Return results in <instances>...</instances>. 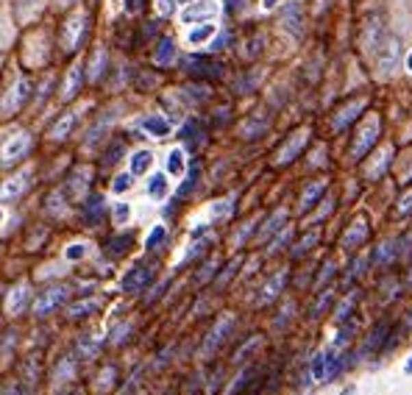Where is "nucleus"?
<instances>
[{
	"label": "nucleus",
	"instance_id": "40",
	"mask_svg": "<svg viewBox=\"0 0 412 395\" xmlns=\"http://www.w3.org/2000/svg\"><path fill=\"white\" fill-rule=\"evenodd\" d=\"M109 212L114 214V220H117V223H123V220H126V217H129V212H131V209H129V203L117 201V203H112V206H109Z\"/></svg>",
	"mask_w": 412,
	"mask_h": 395
},
{
	"label": "nucleus",
	"instance_id": "29",
	"mask_svg": "<svg viewBox=\"0 0 412 395\" xmlns=\"http://www.w3.org/2000/svg\"><path fill=\"white\" fill-rule=\"evenodd\" d=\"M323 192H326V181H312V184L304 190V195H301V212H309Z\"/></svg>",
	"mask_w": 412,
	"mask_h": 395
},
{
	"label": "nucleus",
	"instance_id": "18",
	"mask_svg": "<svg viewBox=\"0 0 412 395\" xmlns=\"http://www.w3.org/2000/svg\"><path fill=\"white\" fill-rule=\"evenodd\" d=\"M151 279H153V268H148V265H142V262H137V265H134L126 276H123L120 290H123V292H129V295L142 292V290L151 284Z\"/></svg>",
	"mask_w": 412,
	"mask_h": 395
},
{
	"label": "nucleus",
	"instance_id": "44",
	"mask_svg": "<svg viewBox=\"0 0 412 395\" xmlns=\"http://www.w3.org/2000/svg\"><path fill=\"white\" fill-rule=\"evenodd\" d=\"M404 370H407V373H412V357H409V362L404 365Z\"/></svg>",
	"mask_w": 412,
	"mask_h": 395
},
{
	"label": "nucleus",
	"instance_id": "31",
	"mask_svg": "<svg viewBox=\"0 0 412 395\" xmlns=\"http://www.w3.org/2000/svg\"><path fill=\"white\" fill-rule=\"evenodd\" d=\"M98 301H78V303H73L70 309H67V315L70 318H87V315H92V312H98Z\"/></svg>",
	"mask_w": 412,
	"mask_h": 395
},
{
	"label": "nucleus",
	"instance_id": "11",
	"mask_svg": "<svg viewBox=\"0 0 412 395\" xmlns=\"http://www.w3.org/2000/svg\"><path fill=\"white\" fill-rule=\"evenodd\" d=\"M9 9H12V17L20 28L36 23V20H42L48 14V6H51V0H6Z\"/></svg>",
	"mask_w": 412,
	"mask_h": 395
},
{
	"label": "nucleus",
	"instance_id": "43",
	"mask_svg": "<svg viewBox=\"0 0 412 395\" xmlns=\"http://www.w3.org/2000/svg\"><path fill=\"white\" fill-rule=\"evenodd\" d=\"M407 70H409V73H412V53H409V56H407Z\"/></svg>",
	"mask_w": 412,
	"mask_h": 395
},
{
	"label": "nucleus",
	"instance_id": "46",
	"mask_svg": "<svg viewBox=\"0 0 412 395\" xmlns=\"http://www.w3.org/2000/svg\"><path fill=\"white\" fill-rule=\"evenodd\" d=\"M190 3V0H179V6H187Z\"/></svg>",
	"mask_w": 412,
	"mask_h": 395
},
{
	"label": "nucleus",
	"instance_id": "19",
	"mask_svg": "<svg viewBox=\"0 0 412 395\" xmlns=\"http://www.w3.org/2000/svg\"><path fill=\"white\" fill-rule=\"evenodd\" d=\"M153 159H156V153H153L151 148H145V145H142V148H134V151H129V153H126V162H129V167H126V170L134 175V181L151 173Z\"/></svg>",
	"mask_w": 412,
	"mask_h": 395
},
{
	"label": "nucleus",
	"instance_id": "15",
	"mask_svg": "<svg viewBox=\"0 0 412 395\" xmlns=\"http://www.w3.org/2000/svg\"><path fill=\"white\" fill-rule=\"evenodd\" d=\"M92 190V167L90 164H78L73 173H70V181L64 184V195H73L78 201H84Z\"/></svg>",
	"mask_w": 412,
	"mask_h": 395
},
{
	"label": "nucleus",
	"instance_id": "20",
	"mask_svg": "<svg viewBox=\"0 0 412 395\" xmlns=\"http://www.w3.org/2000/svg\"><path fill=\"white\" fill-rule=\"evenodd\" d=\"M376 137H379V120L374 117V120H370V123H365V128L359 131V137H357V142H354V159H362L370 148H374L376 145Z\"/></svg>",
	"mask_w": 412,
	"mask_h": 395
},
{
	"label": "nucleus",
	"instance_id": "34",
	"mask_svg": "<svg viewBox=\"0 0 412 395\" xmlns=\"http://www.w3.org/2000/svg\"><path fill=\"white\" fill-rule=\"evenodd\" d=\"M131 242H134V234H117V237H112L106 245H114V251H109L112 256H123V253L131 248Z\"/></svg>",
	"mask_w": 412,
	"mask_h": 395
},
{
	"label": "nucleus",
	"instance_id": "17",
	"mask_svg": "<svg viewBox=\"0 0 412 395\" xmlns=\"http://www.w3.org/2000/svg\"><path fill=\"white\" fill-rule=\"evenodd\" d=\"M398 42L393 39V36H387L385 34V39L379 42V45H376V51L374 53H370V56H374L376 59V67L382 70V73H393L396 70V64H398Z\"/></svg>",
	"mask_w": 412,
	"mask_h": 395
},
{
	"label": "nucleus",
	"instance_id": "27",
	"mask_svg": "<svg viewBox=\"0 0 412 395\" xmlns=\"http://www.w3.org/2000/svg\"><path fill=\"white\" fill-rule=\"evenodd\" d=\"M179 137H181L184 142H190L192 148H198V145L203 142V128H201V123H198V120H190V123H184V125H181Z\"/></svg>",
	"mask_w": 412,
	"mask_h": 395
},
{
	"label": "nucleus",
	"instance_id": "4",
	"mask_svg": "<svg viewBox=\"0 0 412 395\" xmlns=\"http://www.w3.org/2000/svg\"><path fill=\"white\" fill-rule=\"evenodd\" d=\"M0 173H12L25 164L36 151V134L25 123H0Z\"/></svg>",
	"mask_w": 412,
	"mask_h": 395
},
{
	"label": "nucleus",
	"instance_id": "38",
	"mask_svg": "<svg viewBox=\"0 0 412 395\" xmlns=\"http://www.w3.org/2000/svg\"><path fill=\"white\" fill-rule=\"evenodd\" d=\"M78 3H84V0H51V6H48V12H56V14H64L67 9H73V6H78Z\"/></svg>",
	"mask_w": 412,
	"mask_h": 395
},
{
	"label": "nucleus",
	"instance_id": "28",
	"mask_svg": "<svg viewBox=\"0 0 412 395\" xmlns=\"http://www.w3.org/2000/svg\"><path fill=\"white\" fill-rule=\"evenodd\" d=\"M362 109H365V101H354V103H348V106H346V109L335 117V128H337V131H343L346 125H351Z\"/></svg>",
	"mask_w": 412,
	"mask_h": 395
},
{
	"label": "nucleus",
	"instance_id": "48",
	"mask_svg": "<svg viewBox=\"0 0 412 395\" xmlns=\"http://www.w3.org/2000/svg\"><path fill=\"white\" fill-rule=\"evenodd\" d=\"M3 3H6V0H0V6H3Z\"/></svg>",
	"mask_w": 412,
	"mask_h": 395
},
{
	"label": "nucleus",
	"instance_id": "30",
	"mask_svg": "<svg viewBox=\"0 0 412 395\" xmlns=\"http://www.w3.org/2000/svg\"><path fill=\"white\" fill-rule=\"evenodd\" d=\"M164 242H168V229L159 223V226L151 229V234H148V240H145V251H159Z\"/></svg>",
	"mask_w": 412,
	"mask_h": 395
},
{
	"label": "nucleus",
	"instance_id": "41",
	"mask_svg": "<svg viewBox=\"0 0 412 395\" xmlns=\"http://www.w3.org/2000/svg\"><path fill=\"white\" fill-rule=\"evenodd\" d=\"M365 234H368V231H365V226H359V229H354V231L346 237V242H343V245H346V248H351V245L362 242V240H365Z\"/></svg>",
	"mask_w": 412,
	"mask_h": 395
},
{
	"label": "nucleus",
	"instance_id": "21",
	"mask_svg": "<svg viewBox=\"0 0 412 395\" xmlns=\"http://www.w3.org/2000/svg\"><path fill=\"white\" fill-rule=\"evenodd\" d=\"M31 303V287L23 281V284H17V287H12V292L6 295V312L12 315V318H17L25 306Z\"/></svg>",
	"mask_w": 412,
	"mask_h": 395
},
{
	"label": "nucleus",
	"instance_id": "45",
	"mask_svg": "<svg viewBox=\"0 0 412 395\" xmlns=\"http://www.w3.org/2000/svg\"><path fill=\"white\" fill-rule=\"evenodd\" d=\"M343 395H357V390H354V387H348V390H346Z\"/></svg>",
	"mask_w": 412,
	"mask_h": 395
},
{
	"label": "nucleus",
	"instance_id": "9",
	"mask_svg": "<svg viewBox=\"0 0 412 395\" xmlns=\"http://www.w3.org/2000/svg\"><path fill=\"white\" fill-rule=\"evenodd\" d=\"M131 125L140 131L142 137L153 140V142H162L173 134V120L164 114V112H142L140 117L131 120Z\"/></svg>",
	"mask_w": 412,
	"mask_h": 395
},
{
	"label": "nucleus",
	"instance_id": "7",
	"mask_svg": "<svg viewBox=\"0 0 412 395\" xmlns=\"http://www.w3.org/2000/svg\"><path fill=\"white\" fill-rule=\"evenodd\" d=\"M36 184V175H34V164H20L17 170H12L3 181H0V206L6 203H17L23 201Z\"/></svg>",
	"mask_w": 412,
	"mask_h": 395
},
{
	"label": "nucleus",
	"instance_id": "6",
	"mask_svg": "<svg viewBox=\"0 0 412 395\" xmlns=\"http://www.w3.org/2000/svg\"><path fill=\"white\" fill-rule=\"evenodd\" d=\"M87 92V75H84V53H78L73 59H67V67L59 73L56 81V103L67 106L78 98H84Z\"/></svg>",
	"mask_w": 412,
	"mask_h": 395
},
{
	"label": "nucleus",
	"instance_id": "5",
	"mask_svg": "<svg viewBox=\"0 0 412 395\" xmlns=\"http://www.w3.org/2000/svg\"><path fill=\"white\" fill-rule=\"evenodd\" d=\"M95 112V101L90 98H78L67 106H59V112L51 117V125L45 131V142L51 145H64L70 137H75L81 131V123L87 120V114Z\"/></svg>",
	"mask_w": 412,
	"mask_h": 395
},
{
	"label": "nucleus",
	"instance_id": "32",
	"mask_svg": "<svg viewBox=\"0 0 412 395\" xmlns=\"http://www.w3.org/2000/svg\"><path fill=\"white\" fill-rule=\"evenodd\" d=\"M131 187H134V175H131L129 170H123V173H117V175H114V181H112V192H114V195L129 192Z\"/></svg>",
	"mask_w": 412,
	"mask_h": 395
},
{
	"label": "nucleus",
	"instance_id": "2",
	"mask_svg": "<svg viewBox=\"0 0 412 395\" xmlns=\"http://www.w3.org/2000/svg\"><path fill=\"white\" fill-rule=\"evenodd\" d=\"M36 75L23 70L14 56H9L0 64V123H12L25 114L31 98H34Z\"/></svg>",
	"mask_w": 412,
	"mask_h": 395
},
{
	"label": "nucleus",
	"instance_id": "33",
	"mask_svg": "<svg viewBox=\"0 0 412 395\" xmlns=\"http://www.w3.org/2000/svg\"><path fill=\"white\" fill-rule=\"evenodd\" d=\"M153 12H156V17H176V12H179V0H153Z\"/></svg>",
	"mask_w": 412,
	"mask_h": 395
},
{
	"label": "nucleus",
	"instance_id": "47",
	"mask_svg": "<svg viewBox=\"0 0 412 395\" xmlns=\"http://www.w3.org/2000/svg\"><path fill=\"white\" fill-rule=\"evenodd\" d=\"M0 223H3V206H0Z\"/></svg>",
	"mask_w": 412,
	"mask_h": 395
},
{
	"label": "nucleus",
	"instance_id": "35",
	"mask_svg": "<svg viewBox=\"0 0 412 395\" xmlns=\"http://www.w3.org/2000/svg\"><path fill=\"white\" fill-rule=\"evenodd\" d=\"M281 284H284V273H281V276H276V279H273L270 284H265V290H262V298H259V303H268V301H273V298L279 295Z\"/></svg>",
	"mask_w": 412,
	"mask_h": 395
},
{
	"label": "nucleus",
	"instance_id": "1",
	"mask_svg": "<svg viewBox=\"0 0 412 395\" xmlns=\"http://www.w3.org/2000/svg\"><path fill=\"white\" fill-rule=\"evenodd\" d=\"M53 56H56V28L48 20V14L42 20L20 28L17 42H14V62L23 70L39 75L42 70L53 67Z\"/></svg>",
	"mask_w": 412,
	"mask_h": 395
},
{
	"label": "nucleus",
	"instance_id": "36",
	"mask_svg": "<svg viewBox=\"0 0 412 395\" xmlns=\"http://www.w3.org/2000/svg\"><path fill=\"white\" fill-rule=\"evenodd\" d=\"M284 217H287L284 212H276V214L270 217V220H268V226L262 229V240H265V237H270V234H276V231L281 229V223H284Z\"/></svg>",
	"mask_w": 412,
	"mask_h": 395
},
{
	"label": "nucleus",
	"instance_id": "12",
	"mask_svg": "<svg viewBox=\"0 0 412 395\" xmlns=\"http://www.w3.org/2000/svg\"><path fill=\"white\" fill-rule=\"evenodd\" d=\"M67 298H70V287L67 284H56V287H51L45 292H39L34 298V303H31V309H34L36 318H51Z\"/></svg>",
	"mask_w": 412,
	"mask_h": 395
},
{
	"label": "nucleus",
	"instance_id": "14",
	"mask_svg": "<svg viewBox=\"0 0 412 395\" xmlns=\"http://www.w3.org/2000/svg\"><path fill=\"white\" fill-rule=\"evenodd\" d=\"M17 34H20V25L14 23L9 3H3V6H0V64H3L9 59V53L14 51Z\"/></svg>",
	"mask_w": 412,
	"mask_h": 395
},
{
	"label": "nucleus",
	"instance_id": "37",
	"mask_svg": "<svg viewBox=\"0 0 412 395\" xmlns=\"http://www.w3.org/2000/svg\"><path fill=\"white\" fill-rule=\"evenodd\" d=\"M87 248H90V245H84V242H73V245L64 251V256H67L70 262H78V259L87 256Z\"/></svg>",
	"mask_w": 412,
	"mask_h": 395
},
{
	"label": "nucleus",
	"instance_id": "26",
	"mask_svg": "<svg viewBox=\"0 0 412 395\" xmlns=\"http://www.w3.org/2000/svg\"><path fill=\"white\" fill-rule=\"evenodd\" d=\"M148 195L153 201H164L170 195V181H168V173H148Z\"/></svg>",
	"mask_w": 412,
	"mask_h": 395
},
{
	"label": "nucleus",
	"instance_id": "24",
	"mask_svg": "<svg viewBox=\"0 0 412 395\" xmlns=\"http://www.w3.org/2000/svg\"><path fill=\"white\" fill-rule=\"evenodd\" d=\"M164 173L173 175V179H181V175L187 173V153L184 148H170L168 151V159H164Z\"/></svg>",
	"mask_w": 412,
	"mask_h": 395
},
{
	"label": "nucleus",
	"instance_id": "10",
	"mask_svg": "<svg viewBox=\"0 0 412 395\" xmlns=\"http://www.w3.org/2000/svg\"><path fill=\"white\" fill-rule=\"evenodd\" d=\"M179 14V23L181 25H195V23H209V20H218L220 14V3L218 0H190L187 6H181Z\"/></svg>",
	"mask_w": 412,
	"mask_h": 395
},
{
	"label": "nucleus",
	"instance_id": "23",
	"mask_svg": "<svg viewBox=\"0 0 412 395\" xmlns=\"http://www.w3.org/2000/svg\"><path fill=\"white\" fill-rule=\"evenodd\" d=\"M307 145V131H298V134H293L290 137V142H284V148L276 153V164H287V162H293L298 153H301V148Z\"/></svg>",
	"mask_w": 412,
	"mask_h": 395
},
{
	"label": "nucleus",
	"instance_id": "22",
	"mask_svg": "<svg viewBox=\"0 0 412 395\" xmlns=\"http://www.w3.org/2000/svg\"><path fill=\"white\" fill-rule=\"evenodd\" d=\"M337 370H340V362L332 354H318L312 362V376L318 381H329L332 376H337Z\"/></svg>",
	"mask_w": 412,
	"mask_h": 395
},
{
	"label": "nucleus",
	"instance_id": "16",
	"mask_svg": "<svg viewBox=\"0 0 412 395\" xmlns=\"http://www.w3.org/2000/svg\"><path fill=\"white\" fill-rule=\"evenodd\" d=\"M220 25L215 20L209 23H195V25H187V34H184V45L187 48H203V45H212L215 36H218Z\"/></svg>",
	"mask_w": 412,
	"mask_h": 395
},
{
	"label": "nucleus",
	"instance_id": "42",
	"mask_svg": "<svg viewBox=\"0 0 412 395\" xmlns=\"http://www.w3.org/2000/svg\"><path fill=\"white\" fill-rule=\"evenodd\" d=\"M126 3H129L131 12H140V9H142V0H126Z\"/></svg>",
	"mask_w": 412,
	"mask_h": 395
},
{
	"label": "nucleus",
	"instance_id": "3",
	"mask_svg": "<svg viewBox=\"0 0 412 395\" xmlns=\"http://www.w3.org/2000/svg\"><path fill=\"white\" fill-rule=\"evenodd\" d=\"M92 23H95V17H92V9L87 0L67 9L56 23V53L62 59H73L78 53H84L87 45L92 42V28H95Z\"/></svg>",
	"mask_w": 412,
	"mask_h": 395
},
{
	"label": "nucleus",
	"instance_id": "25",
	"mask_svg": "<svg viewBox=\"0 0 412 395\" xmlns=\"http://www.w3.org/2000/svg\"><path fill=\"white\" fill-rule=\"evenodd\" d=\"M106 212H109V209H106V203H103L101 195H87V198H84V223L98 226V223L103 220Z\"/></svg>",
	"mask_w": 412,
	"mask_h": 395
},
{
	"label": "nucleus",
	"instance_id": "13",
	"mask_svg": "<svg viewBox=\"0 0 412 395\" xmlns=\"http://www.w3.org/2000/svg\"><path fill=\"white\" fill-rule=\"evenodd\" d=\"M179 56H181V51H179V39H176L173 34H162V36L156 39V45H153L151 62H153V67L168 70V67L179 64Z\"/></svg>",
	"mask_w": 412,
	"mask_h": 395
},
{
	"label": "nucleus",
	"instance_id": "8",
	"mask_svg": "<svg viewBox=\"0 0 412 395\" xmlns=\"http://www.w3.org/2000/svg\"><path fill=\"white\" fill-rule=\"evenodd\" d=\"M112 67V51L106 48V42H90L84 51V75L87 86H101L103 78L109 75Z\"/></svg>",
	"mask_w": 412,
	"mask_h": 395
},
{
	"label": "nucleus",
	"instance_id": "39",
	"mask_svg": "<svg viewBox=\"0 0 412 395\" xmlns=\"http://www.w3.org/2000/svg\"><path fill=\"white\" fill-rule=\"evenodd\" d=\"M195 181H198V164H195V167L190 170V175H187V181H184V187H181V190L176 192V198H187V195H190V190L195 187Z\"/></svg>",
	"mask_w": 412,
	"mask_h": 395
}]
</instances>
